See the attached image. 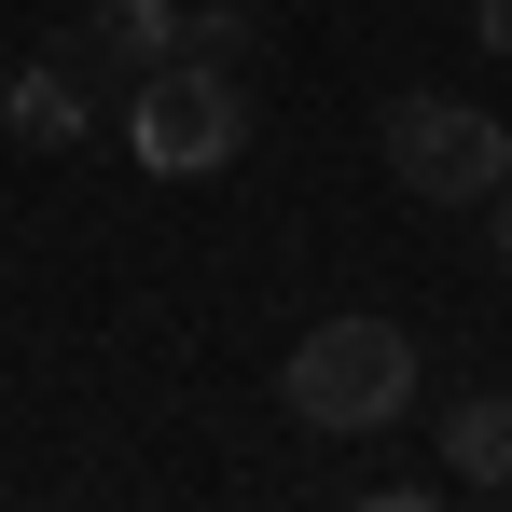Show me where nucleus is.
<instances>
[{
  "instance_id": "nucleus-1",
  "label": "nucleus",
  "mask_w": 512,
  "mask_h": 512,
  "mask_svg": "<svg viewBox=\"0 0 512 512\" xmlns=\"http://www.w3.org/2000/svg\"><path fill=\"white\" fill-rule=\"evenodd\" d=\"M277 402H291L305 429H333V443H374V429H402V416H416V333L346 305V319H319V333L291 346Z\"/></svg>"
},
{
  "instance_id": "nucleus-2",
  "label": "nucleus",
  "mask_w": 512,
  "mask_h": 512,
  "mask_svg": "<svg viewBox=\"0 0 512 512\" xmlns=\"http://www.w3.org/2000/svg\"><path fill=\"white\" fill-rule=\"evenodd\" d=\"M111 125H125V153L153 180H208L250 153V70H208V56H167V70H139V84L111 97Z\"/></svg>"
},
{
  "instance_id": "nucleus-3",
  "label": "nucleus",
  "mask_w": 512,
  "mask_h": 512,
  "mask_svg": "<svg viewBox=\"0 0 512 512\" xmlns=\"http://www.w3.org/2000/svg\"><path fill=\"white\" fill-rule=\"evenodd\" d=\"M388 180L429 194V208H485L512 180V125L499 111H471V97H388Z\"/></svg>"
},
{
  "instance_id": "nucleus-4",
  "label": "nucleus",
  "mask_w": 512,
  "mask_h": 512,
  "mask_svg": "<svg viewBox=\"0 0 512 512\" xmlns=\"http://www.w3.org/2000/svg\"><path fill=\"white\" fill-rule=\"evenodd\" d=\"M167 56H180V0H97L84 28H70V70L84 84H139Z\"/></svg>"
},
{
  "instance_id": "nucleus-5",
  "label": "nucleus",
  "mask_w": 512,
  "mask_h": 512,
  "mask_svg": "<svg viewBox=\"0 0 512 512\" xmlns=\"http://www.w3.org/2000/svg\"><path fill=\"white\" fill-rule=\"evenodd\" d=\"M0 125H14L28 153H70V139H97V84L70 56H28V70L0 84Z\"/></svg>"
},
{
  "instance_id": "nucleus-6",
  "label": "nucleus",
  "mask_w": 512,
  "mask_h": 512,
  "mask_svg": "<svg viewBox=\"0 0 512 512\" xmlns=\"http://www.w3.org/2000/svg\"><path fill=\"white\" fill-rule=\"evenodd\" d=\"M443 485L457 499H512V388H471L443 416Z\"/></svg>"
},
{
  "instance_id": "nucleus-7",
  "label": "nucleus",
  "mask_w": 512,
  "mask_h": 512,
  "mask_svg": "<svg viewBox=\"0 0 512 512\" xmlns=\"http://www.w3.org/2000/svg\"><path fill=\"white\" fill-rule=\"evenodd\" d=\"M180 56H208V70H263V28L236 14V0H194V14H180Z\"/></svg>"
},
{
  "instance_id": "nucleus-8",
  "label": "nucleus",
  "mask_w": 512,
  "mask_h": 512,
  "mask_svg": "<svg viewBox=\"0 0 512 512\" xmlns=\"http://www.w3.org/2000/svg\"><path fill=\"white\" fill-rule=\"evenodd\" d=\"M485 250H499V277H512V180L485 194Z\"/></svg>"
},
{
  "instance_id": "nucleus-9",
  "label": "nucleus",
  "mask_w": 512,
  "mask_h": 512,
  "mask_svg": "<svg viewBox=\"0 0 512 512\" xmlns=\"http://www.w3.org/2000/svg\"><path fill=\"white\" fill-rule=\"evenodd\" d=\"M471 28H485V56H512V0H471Z\"/></svg>"
},
{
  "instance_id": "nucleus-10",
  "label": "nucleus",
  "mask_w": 512,
  "mask_h": 512,
  "mask_svg": "<svg viewBox=\"0 0 512 512\" xmlns=\"http://www.w3.org/2000/svg\"><path fill=\"white\" fill-rule=\"evenodd\" d=\"M499 125H512V111H499Z\"/></svg>"
}]
</instances>
